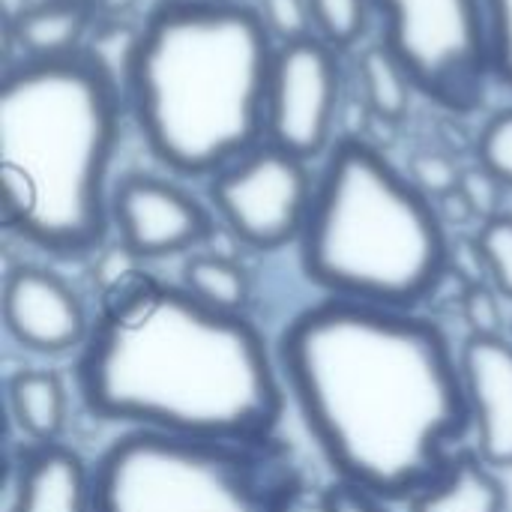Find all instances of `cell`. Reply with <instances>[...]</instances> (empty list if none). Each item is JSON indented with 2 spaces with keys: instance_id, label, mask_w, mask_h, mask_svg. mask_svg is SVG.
<instances>
[{
  "instance_id": "obj_19",
  "label": "cell",
  "mask_w": 512,
  "mask_h": 512,
  "mask_svg": "<svg viewBox=\"0 0 512 512\" xmlns=\"http://www.w3.org/2000/svg\"><path fill=\"white\" fill-rule=\"evenodd\" d=\"M372 0H309L318 36L333 48H351L366 33Z\"/></svg>"
},
{
  "instance_id": "obj_15",
  "label": "cell",
  "mask_w": 512,
  "mask_h": 512,
  "mask_svg": "<svg viewBox=\"0 0 512 512\" xmlns=\"http://www.w3.org/2000/svg\"><path fill=\"white\" fill-rule=\"evenodd\" d=\"M93 3L42 0L21 9L12 21V36L24 48V57H57L81 48V39L93 18Z\"/></svg>"
},
{
  "instance_id": "obj_5",
  "label": "cell",
  "mask_w": 512,
  "mask_h": 512,
  "mask_svg": "<svg viewBox=\"0 0 512 512\" xmlns=\"http://www.w3.org/2000/svg\"><path fill=\"white\" fill-rule=\"evenodd\" d=\"M303 273L330 297L411 309L450 270L432 198L363 138H339L315 180L300 234Z\"/></svg>"
},
{
  "instance_id": "obj_22",
  "label": "cell",
  "mask_w": 512,
  "mask_h": 512,
  "mask_svg": "<svg viewBox=\"0 0 512 512\" xmlns=\"http://www.w3.org/2000/svg\"><path fill=\"white\" fill-rule=\"evenodd\" d=\"M492 72L512 90V0H486Z\"/></svg>"
},
{
  "instance_id": "obj_1",
  "label": "cell",
  "mask_w": 512,
  "mask_h": 512,
  "mask_svg": "<svg viewBox=\"0 0 512 512\" xmlns=\"http://www.w3.org/2000/svg\"><path fill=\"white\" fill-rule=\"evenodd\" d=\"M279 366L336 480L381 501L438 483L471 432L447 336L405 309L327 297L288 324Z\"/></svg>"
},
{
  "instance_id": "obj_8",
  "label": "cell",
  "mask_w": 512,
  "mask_h": 512,
  "mask_svg": "<svg viewBox=\"0 0 512 512\" xmlns=\"http://www.w3.org/2000/svg\"><path fill=\"white\" fill-rule=\"evenodd\" d=\"M315 180L303 159L264 141L210 180L222 222L252 249H282L300 240Z\"/></svg>"
},
{
  "instance_id": "obj_9",
  "label": "cell",
  "mask_w": 512,
  "mask_h": 512,
  "mask_svg": "<svg viewBox=\"0 0 512 512\" xmlns=\"http://www.w3.org/2000/svg\"><path fill=\"white\" fill-rule=\"evenodd\" d=\"M342 93L336 48L321 36H300L276 48L267 93V141L309 162L333 147Z\"/></svg>"
},
{
  "instance_id": "obj_24",
  "label": "cell",
  "mask_w": 512,
  "mask_h": 512,
  "mask_svg": "<svg viewBox=\"0 0 512 512\" xmlns=\"http://www.w3.org/2000/svg\"><path fill=\"white\" fill-rule=\"evenodd\" d=\"M267 30L279 36L282 42H294L300 36H309V0H261L258 6Z\"/></svg>"
},
{
  "instance_id": "obj_12",
  "label": "cell",
  "mask_w": 512,
  "mask_h": 512,
  "mask_svg": "<svg viewBox=\"0 0 512 512\" xmlns=\"http://www.w3.org/2000/svg\"><path fill=\"white\" fill-rule=\"evenodd\" d=\"M477 456L492 468H512V342L471 336L459 354Z\"/></svg>"
},
{
  "instance_id": "obj_21",
  "label": "cell",
  "mask_w": 512,
  "mask_h": 512,
  "mask_svg": "<svg viewBox=\"0 0 512 512\" xmlns=\"http://www.w3.org/2000/svg\"><path fill=\"white\" fill-rule=\"evenodd\" d=\"M477 159L504 189H512V108L492 114V120L483 126Z\"/></svg>"
},
{
  "instance_id": "obj_11",
  "label": "cell",
  "mask_w": 512,
  "mask_h": 512,
  "mask_svg": "<svg viewBox=\"0 0 512 512\" xmlns=\"http://www.w3.org/2000/svg\"><path fill=\"white\" fill-rule=\"evenodd\" d=\"M3 324L21 348L36 354H63L90 336L81 297L57 273L30 264L6 273Z\"/></svg>"
},
{
  "instance_id": "obj_2",
  "label": "cell",
  "mask_w": 512,
  "mask_h": 512,
  "mask_svg": "<svg viewBox=\"0 0 512 512\" xmlns=\"http://www.w3.org/2000/svg\"><path fill=\"white\" fill-rule=\"evenodd\" d=\"M75 375L90 414L144 432L255 444L285 411L267 342L243 312L138 276L108 291Z\"/></svg>"
},
{
  "instance_id": "obj_4",
  "label": "cell",
  "mask_w": 512,
  "mask_h": 512,
  "mask_svg": "<svg viewBox=\"0 0 512 512\" xmlns=\"http://www.w3.org/2000/svg\"><path fill=\"white\" fill-rule=\"evenodd\" d=\"M120 87L87 48L21 57L0 81L3 225L51 255H87L111 228L108 177L120 144Z\"/></svg>"
},
{
  "instance_id": "obj_20",
  "label": "cell",
  "mask_w": 512,
  "mask_h": 512,
  "mask_svg": "<svg viewBox=\"0 0 512 512\" xmlns=\"http://www.w3.org/2000/svg\"><path fill=\"white\" fill-rule=\"evenodd\" d=\"M477 249L483 255V267L492 276L498 294L512 300V216L498 213L483 222L477 234Z\"/></svg>"
},
{
  "instance_id": "obj_30",
  "label": "cell",
  "mask_w": 512,
  "mask_h": 512,
  "mask_svg": "<svg viewBox=\"0 0 512 512\" xmlns=\"http://www.w3.org/2000/svg\"><path fill=\"white\" fill-rule=\"evenodd\" d=\"M72 3H93V0H72Z\"/></svg>"
},
{
  "instance_id": "obj_23",
  "label": "cell",
  "mask_w": 512,
  "mask_h": 512,
  "mask_svg": "<svg viewBox=\"0 0 512 512\" xmlns=\"http://www.w3.org/2000/svg\"><path fill=\"white\" fill-rule=\"evenodd\" d=\"M411 180L429 195V198H441L453 189H459L462 171L459 165L435 150H423L411 159Z\"/></svg>"
},
{
  "instance_id": "obj_16",
  "label": "cell",
  "mask_w": 512,
  "mask_h": 512,
  "mask_svg": "<svg viewBox=\"0 0 512 512\" xmlns=\"http://www.w3.org/2000/svg\"><path fill=\"white\" fill-rule=\"evenodd\" d=\"M9 411L27 438L54 444L66 423V390L54 372L21 369L9 378Z\"/></svg>"
},
{
  "instance_id": "obj_25",
  "label": "cell",
  "mask_w": 512,
  "mask_h": 512,
  "mask_svg": "<svg viewBox=\"0 0 512 512\" xmlns=\"http://www.w3.org/2000/svg\"><path fill=\"white\" fill-rule=\"evenodd\" d=\"M462 315L471 327V336H504V318H501V306L498 297L483 288L480 282H474L465 297H462Z\"/></svg>"
},
{
  "instance_id": "obj_17",
  "label": "cell",
  "mask_w": 512,
  "mask_h": 512,
  "mask_svg": "<svg viewBox=\"0 0 512 512\" xmlns=\"http://www.w3.org/2000/svg\"><path fill=\"white\" fill-rule=\"evenodd\" d=\"M357 69L369 108L381 120H402L411 108V90L417 87L399 57L384 42H375L360 51Z\"/></svg>"
},
{
  "instance_id": "obj_6",
  "label": "cell",
  "mask_w": 512,
  "mask_h": 512,
  "mask_svg": "<svg viewBox=\"0 0 512 512\" xmlns=\"http://www.w3.org/2000/svg\"><path fill=\"white\" fill-rule=\"evenodd\" d=\"M303 477L273 438L204 441L135 429L93 468V512H294Z\"/></svg>"
},
{
  "instance_id": "obj_18",
  "label": "cell",
  "mask_w": 512,
  "mask_h": 512,
  "mask_svg": "<svg viewBox=\"0 0 512 512\" xmlns=\"http://www.w3.org/2000/svg\"><path fill=\"white\" fill-rule=\"evenodd\" d=\"M183 288L222 312H243L249 303V273L222 255H198L183 267Z\"/></svg>"
},
{
  "instance_id": "obj_10",
  "label": "cell",
  "mask_w": 512,
  "mask_h": 512,
  "mask_svg": "<svg viewBox=\"0 0 512 512\" xmlns=\"http://www.w3.org/2000/svg\"><path fill=\"white\" fill-rule=\"evenodd\" d=\"M111 222L123 249L135 258L177 255L198 246L213 228L207 210L189 192L153 174H129L114 186Z\"/></svg>"
},
{
  "instance_id": "obj_14",
  "label": "cell",
  "mask_w": 512,
  "mask_h": 512,
  "mask_svg": "<svg viewBox=\"0 0 512 512\" xmlns=\"http://www.w3.org/2000/svg\"><path fill=\"white\" fill-rule=\"evenodd\" d=\"M414 512H504L507 492L477 453H459L450 471L411 498Z\"/></svg>"
},
{
  "instance_id": "obj_3",
  "label": "cell",
  "mask_w": 512,
  "mask_h": 512,
  "mask_svg": "<svg viewBox=\"0 0 512 512\" xmlns=\"http://www.w3.org/2000/svg\"><path fill=\"white\" fill-rule=\"evenodd\" d=\"M273 33L240 0H162L132 36L123 87L150 153L219 174L267 141Z\"/></svg>"
},
{
  "instance_id": "obj_7",
  "label": "cell",
  "mask_w": 512,
  "mask_h": 512,
  "mask_svg": "<svg viewBox=\"0 0 512 512\" xmlns=\"http://www.w3.org/2000/svg\"><path fill=\"white\" fill-rule=\"evenodd\" d=\"M381 42L414 87L453 114L483 105L492 75L486 0H372Z\"/></svg>"
},
{
  "instance_id": "obj_27",
  "label": "cell",
  "mask_w": 512,
  "mask_h": 512,
  "mask_svg": "<svg viewBox=\"0 0 512 512\" xmlns=\"http://www.w3.org/2000/svg\"><path fill=\"white\" fill-rule=\"evenodd\" d=\"M321 512H387V507L381 498H375L351 483L336 480L321 495Z\"/></svg>"
},
{
  "instance_id": "obj_13",
  "label": "cell",
  "mask_w": 512,
  "mask_h": 512,
  "mask_svg": "<svg viewBox=\"0 0 512 512\" xmlns=\"http://www.w3.org/2000/svg\"><path fill=\"white\" fill-rule=\"evenodd\" d=\"M6 512H93V471L57 441L39 444L9 465Z\"/></svg>"
},
{
  "instance_id": "obj_26",
  "label": "cell",
  "mask_w": 512,
  "mask_h": 512,
  "mask_svg": "<svg viewBox=\"0 0 512 512\" xmlns=\"http://www.w3.org/2000/svg\"><path fill=\"white\" fill-rule=\"evenodd\" d=\"M459 189L465 192V198H468V204L474 207L477 216L492 219V216L501 213V192H504V186H501L483 165H480V168L462 171Z\"/></svg>"
},
{
  "instance_id": "obj_28",
  "label": "cell",
  "mask_w": 512,
  "mask_h": 512,
  "mask_svg": "<svg viewBox=\"0 0 512 512\" xmlns=\"http://www.w3.org/2000/svg\"><path fill=\"white\" fill-rule=\"evenodd\" d=\"M438 207H441V213H447V219H456V222H468L471 216H477L462 189H453V192L441 195L438 198Z\"/></svg>"
},
{
  "instance_id": "obj_29",
  "label": "cell",
  "mask_w": 512,
  "mask_h": 512,
  "mask_svg": "<svg viewBox=\"0 0 512 512\" xmlns=\"http://www.w3.org/2000/svg\"><path fill=\"white\" fill-rule=\"evenodd\" d=\"M135 3L138 0H93L96 12H102V15H120V12L132 9Z\"/></svg>"
}]
</instances>
